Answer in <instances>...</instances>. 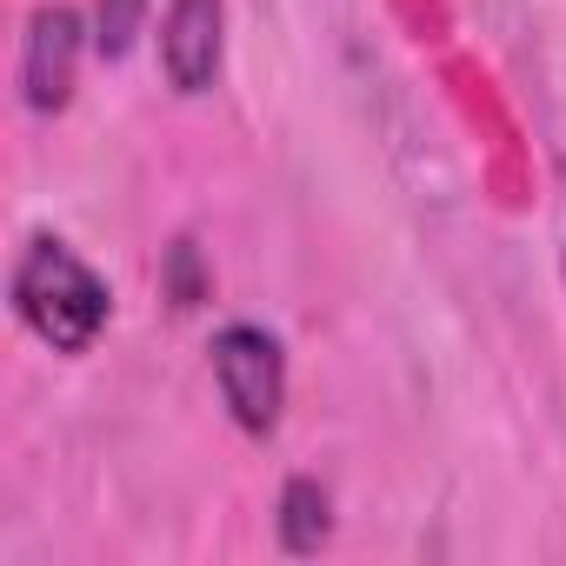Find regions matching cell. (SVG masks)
<instances>
[{
  "instance_id": "5b68a950",
  "label": "cell",
  "mask_w": 566,
  "mask_h": 566,
  "mask_svg": "<svg viewBox=\"0 0 566 566\" xmlns=\"http://www.w3.org/2000/svg\"><path fill=\"white\" fill-rule=\"evenodd\" d=\"M273 533H280V546H287V553H321L334 539V493L314 473H294L287 486H280Z\"/></svg>"
},
{
  "instance_id": "7a4b0ae2",
  "label": "cell",
  "mask_w": 566,
  "mask_h": 566,
  "mask_svg": "<svg viewBox=\"0 0 566 566\" xmlns=\"http://www.w3.org/2000/svg\"><path fill=\"white\" fill-rule=\"evenodd\" d=\"M207 367H213L227 420L247 440H273L280 420H287V347H280V334L253 321H227L207 347Z\"/></svg>"
},
{
  "instance_id": "3957f363",
  "label": "cell",
  "mask_w": 566,
  "mask_h": 566,
  "mask_svg": "<svg viewBox=\"0 0 566 566\" xmlns=\"http://www.w3.org/2000/svg\"><path fill=\"white\" fill-rule=\"evenodd\" d=\"M87 48H94V28L81 21V8H67V0H41V8L28 14V28H21V67H14L28 114L54 120V114L74 107Z\"/></svg>"
},
{
  "instance_id": "277c9868",
  "label": "cell",
  "mask_w": 566,
  "mask_h": 566,
  "mask_svg": "<svg viewBox=\"0 0 566 566\" xmlns=\"http://www.w3.org/2000/svg\"><path fill=\"white\" fill-rule=\"evenodd\" d=\"M154 48H160L167 87L180 101H200L220 81V61H227V0H167Z\"/></svg>"
},
{
  "instance_id": "8992f818",
  "label": "cell",
  "mask_w": 566,
  "mask_h": 566,
  "mask_svg": "<svg viewBox=\"0 0 566 566\" xmlns=\"http://www.w3.org/2000/svg\"><path fill=\"white\" fill-rule=\"evenodd\" d=\"M140 28H147V0H94V54L101 61H127Z\"/></svg>"
},
{
  "instance_id": "6da1fadb",
  "label": "cell",
  "mask_w": 566,
  "mask_h": 566,
  "mask_svg": "<svg viewBox=\"0 0 566 566\" xmlns=\"http://www.w3.org/2000/svg\"><path fill=\"white\" fill-rule=\"evenodd\" d=\"M8 301H14V321H21L41 347H54V354H67V360L94 354V340H101L107 321H114V287H107V280H101L61 233H34V240L14 253Z\"/></svg>"
}]
</instances>
